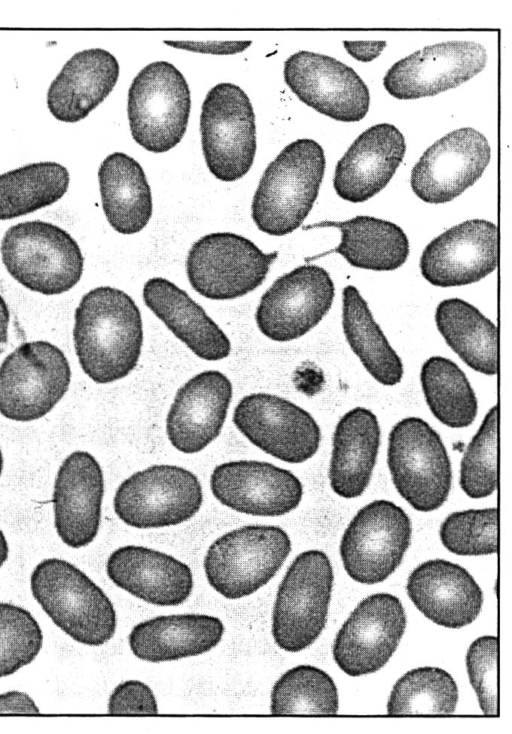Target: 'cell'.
Listing matches in <instances>:
<instances>
[{"label":"cell","mask_w":512,"mask_h":734,"mask_svg":"<svg viewBox=\"0 0 512 734\" xmlns=\"http://www.w3.org/2000/svg\"><path fill=\"white\" fill-rule=\"evenodd\" d=\"M3 466H4V460H3V454H2V451H1V447H0V477H1V474H2V471H3Z\"/></svg>","instance_id":"obj_49"},{"label":"cell","mask_w":512,"mask_h":734,"mask_svg":"<svg viewBox=\"0 0 512 734\" xmlns=\"http://www.w3.org/2000/svg\"><path fill=\"white\" fill-rule=\"evenodd\" d=\"M498 406L484 416L460 463L459 484L472 499H481L497 488Z\"/></svg>","instance_id":"obj_39"},{"label":"cell","mask_w":512,"mask_h":734,"mask_svg":"<svg viewBox=\"0 0 512 734\" xmlns=\"http://www.w3.org/2000/svg\"><path fill=\"white\" fill-rule=\"evenodd\" d=\"M380 437L377 416L365 407L352 408L339 419L328 471L335 494L352 499L364 493L377 461Z\"/></svg>","instance_id":"obj_30"},{"label":"cell","mask_w":512,"mask_h":734,"mask_svg":"<svg viewBox=\"0 0 512 734\" xmlns=\"http://www.w3.org/2000/svg\"><path fill=\"white\" fill-rule=\"evenodd\" d=\"M290 551V537L281 527L247 525L224 533L209 546L204 572L217 593L237 600L266 585Z\"/></svg>","instance_id":"obj_5"},{"label":"cell","mask_w":512,"mask_h":734,"mask_svg":"<svg viewBox=\"0 0 512 734\" xmlns=\"http://www.w3.org/2000/svg\"><path fill=\"white\" fill-rule=\"evenodd\" d=\"M407 624L400 599L390 593L364 598L339 629L332 654L352 677L380 670L396 651Z\"/></svg>","instance_id":"obj_15"},{"label":"cell","mask_w":512,"mask_h":734,"mask_svg":"<svg viewBox=\"0 0 512 734\" xmlns=\"http://www.w3.org/2000/svg\"><path fill=\"white\" fill-rule=\"evenodd\" d=\"M232 395V383L220 371L190 378L177 390L166 417L170 444L185 454L205 449L220 435Z\"/></svg>","instance_id":"obj_23"},{"label":"cell","mask_w":512,"mask_h":734,"mask_svg":"<svg viewBox=\"0 0 512 734\" xmlns=\"http://www.w3.org/2000/svg\"><path fill=\"white\" fill-rule=\"evenodd\" d=\"M457 702V684L447 671L419 667L405 673L394 684L387 712L390 715L451 714Z\"/></svg>","instance_id":"obj_38"},{"label":"cell","mask_w":512,"mask_h":734,"mask_svg":"<svg viewBox=\"0 0 512 734\" xmlns=\"http://www.w3.org/2000/svg\"><path fill=\"white\" fill-rule=\"evenodd\" d=\"M342 327L346 340L367 372L380 384L394 386L403 377L401 358L383 331L358 289H343Z\"/></svg>","instance_id":"obj_34"},{"label":"cell","mask_w":512,"mask_h":734,"mask_svg":"<svg viewBox=\"0 0 512 734\" xmlns=\"http://www.w3.org/2000/svg\"><path fill=\"white\" fill-rule=\"evenodd\" d=\"M73 342L78 362L92 381L108 384L123 379L141 355L143 325L138 306L118 288L91 289L75 310Z\"/></svg>","instance_id":"obj_1"},{"label":"cell","mask_w":512,"mask_h":734,"mask_svg":"<svg viewBox=\"0 0 512 734\" xmlns=\"http://www.w3.org/2000/svg\"><path fill=\"white\" fill-rule=\"evenodd\" d=\"M435 321L448 346L470 368L497 373V328L476 307L459 298L445 299L436 308Z\"/></svg>","instance_id":"obj_33"},{"label":"cell","mask_w":512,"mask_h":734,"mask_svg":"<svg viewBox=\"0 0 512 734\" xmlns=\"http://www.w3.org/2000/svg\"><path fill=\"white\" fill-rule=\"evenodd\" d=\"M70 175L54 161L30 163L0 174V220H9L61 199L68 190Z\"/></svg>","instance_id":"obj_35"},{"label":"cell","mask_w":512,"mask_h":734,"mask_svg":"<svg viewBox=\"0 0 512 734\" xmlns=\"http://www.w3.org/2000/svg\"><path fill=\"white\" fill-rule=\"evenodd\" d=\"M334 583L333 567L321 550L300 553L290 564L277 590L271 632L287 652L312 645L328 617Z\"/></svg>","instance_id":"obj_6"},{"label":"cell","mask_w":512,"mask_h":734,"mask_svg":"<svg viewBox=\"0 0 512 734\" xmlns=\"http://www.w3.org/2000/svg\"><path fill=\"white\" fill-rule=\"evenodd\" d=\"M104 476L87 451L70 453L61 463L53 487L54 526L61 541L78 549L92 543L101 522Z\"/></svg>","instance_id":"obj_22"},{"label":"cell","mask_w":512,"mask_h":734,"mask_svg":"<svg viewBox=\"0 0 512 734\" xmlns=\"http://www.w3.org/2000/svg\"><path fill=\"white\" fill-rule=\"evenodd\" d=\"M326 166L323 148L313 139H297L268 164L251 204L257 228L272 236L296 230L318 196Z\"/></svg>","instance_id":"obj_2"},{"label":"cell","mask_w":512,"mask_h":734,"mask_svg":"<svg viewBox=\"0 0 512 734\" xmlns=\"http://www.w3.org/2000/svg\"><path fill=\"white\" fill-rule=\"evenodd\" d=\"M497 659L498 640L490 635L474 640L466 654L470 684L485 715H498Z\"/></svg>","instance_id":"obj_42"},{"label":"cell","mask_w":512,"mask_h":734,"mask_svg":"<svg viewBox=\"0 0 512 734\" xmlns=\"http://www.w3.org/2000/svg\"><path fill=\"white\" fill-rule=\"evenodd\" d=\"M145 305L197 357L218 361L229 356L231 343L223 330L184 290L173 282L153 277L142 291Z\"/></svg>","instance_id":"obj_29"},{"label":"cell","mask_w":512,"mask_h":734,"mask_svg":"<svg viewBox=\"0 0 512 734\" xmlns=\"http://www.w3.org/2000/svg\"><path fill=\"white\" fill-rule=\"evenodd\" d=\"M190 107L188 83L172 63L156 61L146 65L128 90L132 138L149 152L169 151L186 132Z\"/></svg>","instance_id":"obj_8"},{"label":"cell","mask_w":512,"mask_h":734,"mask_svg":"<svg viewBox=\"0 0 512 734\" xmlns=\"http://www.w3.org/2000/svg\"><path fill=\"white\" fill-rule=\"evenodd\" d=\"M284 81L304 104L342 122L363 119L369 90L350 66L323 54L298 51L284 62Z\"/></svg>","instance_id":"obj_17"},{"label":"cell","mask_w":512,"mask_h":734,"mask_svg":"<svg viewBox=\"0 0 512 734\" xmlns=\"http://www.w3.org/2000/svg\"><path fill=\"white\" fill-rule=\"evenodd\" d=\"M110 714H135L158 712L157 701L151 688L139 680H127L118 684L108 701Z\"/></svg>","instance_id":"obj_43"},{"label":"cell","mask_w":512,"mask_h":734,"mask_svg":"<svg viewBox=\"0 0 512 734\" xmlns=\"http://www.w3.org/2000/svg\"><path fill=\"white\" fill-rule=\"evenodd\" d=\"M337 228L340 254L350 265L367 270L391 271L402 266L409 255V241L395 223L372 216H356L346 221H321L305 227Z\"/></svg>","instance_id":"obj_32"},{"label":"cell","mask_w":512,"mask_h":734,"mask_svg":"<svg viewBox=\"0 0 512 734\" xmlns=\"http://www.w3.org/2000/svg\"><path fill=\"white\" fill-rule=\"evenodd\" d=\"M203 503L202 486L190 470L158 464L137 471L116 489L113 508L126 525L163 528L190 520Z\"/></svg>","instance_id":"obj_10"},{"label":"cell","mask_w":512,"mask_h":734,"mask_svg":"<svg viewBox=\"0 0 512 734\" xmlns=\"http://www.w3.org/2000/svg\"><path fill=\"white\" fill-rule=\"evenodd\" d=\"M98 181L102 208L110 226L124 235L145 228L153 203L141 165L123 152L111 153L100 164Z\"/></svg>","instance_id":"obj_31"},{"label":"cell","mask_w":512,"mask_h":734,"mask_svg":"<svg viewBox=\"0 0 512 734\" xmlns=\"http://www.w3.org/2000/svg\"><path fill=\"white\" fill-rule=\"evenodd\" d=\"M343 46L350 56L361 62H370L377 58L386 46V41H343Z\"/></svg>","instance_id":"obj_46"},{"label":"cell","mask_w":512,"mask_h":734,"mask_svg":"<svg viewBox=\"0 0 512 734\" xmlns=\"http://www.w3.org/2000/svg\"><path fill=\"white\" fill-rule=\"evenodd\" d=\"M224 631L212 615H162L135 625L128 643L135 657L160 663L204 654L220 643Z\"/></svg>","instance_id":"obj_28"},{"label":"cell","mask_w":512,"mask_h":734,"mask_svg":"<svg viewBox=\"0 0 512 734\" xmlns=\"http://www.w3.org/2000/svg\"><path fill=\"white\" fill-rule=\"evenodd\" d=\"M106 573L117 587L156 606L180 605L193 590V574L187 564L145 546L115 549L107 559Z\"/></svg>","instance_id":"obj_25"},{"label":"cell","mask_w":512,"mask_h":734,"mask_svg":"<svg viewBox=\"0 0 512 734\" xmlns=\"http://www.w3.org/2000/svg\"><path fill=\"white\" fill-rule=\"evenodd\" d=\"M34 599L53 623L78 643L101 646L115 634L109 597L82 570L59 558L40 561L30 576Z\"/></svg>","instance_id":"obj_3"},{"label":"cell","mask_w":512,"mask_h":734,"mask_svg":"<svg viewBox=\"0 0 512 734\" xmlns=\"http://www.w3.org/2000/svg\"><path fill=\"white\" fill-rule=\"evenodd\" d=\"M119 70L117 59L105 49L89 48L75 53L47 90L49 112L66 123L86 118L111 93Z\"/></svg>","instance_id":"obj_27"},{"label":"cell","mask_w":512,"mask_h":734,"mask_svg":"<svg viewBox=\"0 0 512 734\" xmlns=\"http://www.w3.org/2000/svg\"><path fill=\"white\" fill-rule=\"evenodd\" d=\"M411 535L410 518L400 506L385 499L366 504L351 519L340 541L346 573L361 584L384 581L401 564Z\"/></svg>","instance_id":"obj_12"},{"label":"cell","mask_w":512,"mask_h":734,"mask_svg":"<svg viewBox=\"0 0 512 734\" xmlns=\"http://www.w3.org/2000/svg\"><path fill=\"white\" fill-rule=\"evenodd\" d=\"M0 252L10 276L28 290L58 295L81 279L84 257L76 240L46 221H25L8 228Z\"/></svg>","instance_id":"obj_4"},{"label":"cell","mask_w":512,"mask_h":734,"mask_svg":"<svg viewBox=\"0 0 512 734\" xmlns=\"http://www.w3.org/2000/svg\"><path fill=\"white\" fill-rule=\"evenodd\" d=\"M420 382L433 416L450 428L470 426L478 413V400L465 373L452 360L432 356L422 365Z\"/></svg>","instance_id":"obj_36"},{"label":"cell","mask_w":512,"mask_h":734,"mask_svg":"<svg viewBox=\"0 0 512 734\" xmlns=\"http://www.w3.org/2000/svg\"><path fill=\"white\" fill-rule=\"evenodd\" d=\"M71 368L56 345L24 342L0 365V414L12 421L30 422L47 415L64 397Z\"/></svg>","instance_id":"obj_9"},{"label":"cell","mask_w":512,"mask_h":734,"mask_svg":"<svg viewBox=\"0 0 512 734\" xmlns=\"http://www.w3.org/2000/svg\"><path fill=\"white\" fill-rule=\"evenodd\" d=\"M278 253L263 252L248 238L214 232L193 243L186 259L192 288L211 300L242 297L262 284Z\"/></svg>","instance_id":"obj_13"},{"label":"cell","mask_w":512,"mask_h":734,"mask_svg":"<svg viewBox=\"0 0 512 734\" xmlns=\"http://www.w3.org/2000/svg\"><path fill=\"white\" fill-rule=\"evenodd\" d=\"M251 41H191V40H165L164 44L191 52L212 54V55H232L241 53L246 50Z\"/></svg>","instance_id":"obj_44"},{"label":"cell","mask_w":512,"mask_h":734,"mask_svg":"<svg viewBox=\"0 0 512 734\" xmlns=\"http://www.w3.org/2000/svg\"><path fill=\"white\" fill-rule=\"evenodd\" d=\"M439 537L443 546L456 555L494 554L498 547L497 508L453 512L440 525Z\"/></svg>","instance_id":"obj_40"},{"label":"cell","mask_w":512,"mask_h":734,"mask_svg":"<svg viewBox=\"0 0 512 734\" xmlns=\"http://www.w3.org/2000/svg\"><path fill=\"white\" fill-rule=\"evenodd\" d=\"M498 261V235L494 223L472 219L434 238L420 258L422 276L432 285L471 284L492 273Z\"/></svg>","instance_id":"obj_21"},{"label":"cell","mask_w":512,"mask_h":734,"mask_svg":"<svg viewBox=\"0 0 512 734\" xmlns=\"http://www.w3.org/2000/svg\"><path fill=\"white\" fill-rule=\"evenodd\" d=\"M232 421L250 443L291 464L312 458L321 442L314 417L295 403L269 393H252L236 405Z\"/></svg>","instance_id":"obj_14"},{"label":"cell","mask_w":512,"mask_h":734,"mask_svg":"<svg viewBox=\"0 0 512 734\" xmlns=\"http://www.w3.org/2000/svg\"><path fill=\"white\" fill-rule=\"evenodd\" d=\"M213 496L224 506L247 515L275 517L296 509L303 485L291 471L272 463L237 460L217 465L210 476Z\"/></svg>","instance_id":"obj_20"},{"label":"cell","mask_w":512,"mask_h":734,"mask_svg":"<svg viewBox=\"0 0 512 734\" xmlns=\"http://www.w3.org/2000/svg\"><path fill=\"white\" fill-rule=\"evenodd\" d=\"M487 51L468 40H453L426 46L394 63L383 86L401 100L434 96L470 80L485 67Z\"/></svg>","instance_id":"obj_19"},{"label":"cell","mask_w":512,"mask_h":734,"mask_svg":"<svg viewBox=\"0 0 512 734\" xmlns=\"http://www.w3.org/2000/svg\"><path fill=\"white\" fill-rule=\"evenodd\" d=\"M200 133L205 163L215 178L233 182L248 173L257 148L255 114L238 85L221 82L208 91L201 107Z\"/></svg>","instance_id":"obj_11"},{"label":"cell","mask_w":512,"mask_h":734,"mask_svg":"<svg viewBox=\"0 0 512 734\" xmlns=\"http://www.w3.org/2000/svg\"><path fill=\"white\" fill-rule=\"evenodd\" d=\"M339 699L333 679L312 665L287 670L275 682L270 698L272 714H336Z\"/></svg>","instance_id":"obj_37"},{"label":"cell","mask_w":512,"mask_h":734,"mask_svg":"<svg viewBox=\"0 0 512 734\" xmlns=\"http://www.w3.org/2000/svg\"><path fill=\"white\" fill-rule=\"evenodd\" d=\"M335 294L321 266L302 265L277 278L260 298L255 313L259 331L276 342L298 339L329 311Z\"/></svg>","instance_id":"obj_16"},{"label":"cell","mask_w":512,"mask_h":734,"mask_svg":"<svg viewBox=\"0 0 512 734\" xmlns=\"http://www.w3.org/2000/svg\"><path fill=\"white\" fill-rule=\"evenodd\" d=\"M39 708L33 699L20 691H9L0 694V713L37 714Z\"/></svg>","instance_id":"obj_45"},{"label":"cell","mask_w":512,"mask_h":734,"mask_svg":"<svg viewBox=\"0 0 512 734\" xmlns=\"http://www.w3.org/2000/svg\"><path fill=\"white\" fill-rule=\"evenodd\" d=\"M8 555H9L8 542H7V539L3 531L0 529V568L7 561Z\"/></svg>","instance_id":"obj_48"},{"label":"cell","mask_w":512,"mask_h":734,"mask_svg":"<svg viewBox=\"0 0 512 734\" xmlns=\"http://www.w3.org/2000/svg\"><path fill=\"white\" fill-rule=\"evenodd\" d=\"M9 322L10 313L8 305L4 298L0 295V354L3 352L8 342Z\"/></svg>","instance_id":"obj_47"},{"label":"cell","mask_w":512,"mask_h":734,"mask_svg":"<svg viewBox=\"0 0 512 734\" xmlns=\"http://www.w3.org/2000/svg\"><path fill=\"white\" fill-rule=\"evenodd\" d=\"M405 151V138L394 125L380 123L369 127L336 164L335 192L353 203L370 199L389 183Z\"/></svg>","instance_id":"obj_26"},{"label":"cell","mask_w":512,"mask_h":734,"mask_svg":"<svg viewBox=\"0 0 512 734\" xmlns=\"http://www.w3.org/2000/svg\"><path fill=\"white\" fill-rule=\"evenodd\" d=\"M491 156L486 137L472 127L451 131L433 143L411 171L410 185L424 202H449L483 174Z\"/></svg>","instance_id":"obj_18"},{"label":"cell","mask_w":512,"mask_h":734,"mask_svg":"<svg viewBox=\"0 0 512 734\" xmlns=\"http://www.w3.org/2000/svg\"><path fill=\"white\" fill-rule=\"evenodd\" d=\"M42 644V630L29 611L0 602V678L32 663Z\"/></svg>","instance_id":"obj_41"},{"label":"cell","mask_w":512,"mask_h":734,"mask_svg":"<svg viewBox=\"0 0 512 734\" xmlns=\"http://www.w3.org/2000/svg\"><path fill=\"white\" fill-rule=\"evenodd\" d=\"M406 592L426 618L451 629L471 624L483 604L482 590L473 576L444 559L427 560L414 568Z\"/></svg>","instance_id":"obj_24"},{"label":"cell","mask_w":512,"mask_h":734,"mask_svg":"<svg viewBox=\"0 0 512 734\" xmlns=\"http://www.w3.org/2000/svg\"><path fill=\"white\" fill-rule=\"evenodd\" d=\"M387 464L399 495L415 510L431 512L447 500L451 462L440 435L423 419L398 421L388 437Z\"/></svg>","instance_id":"obj_7"}]
</instances>
